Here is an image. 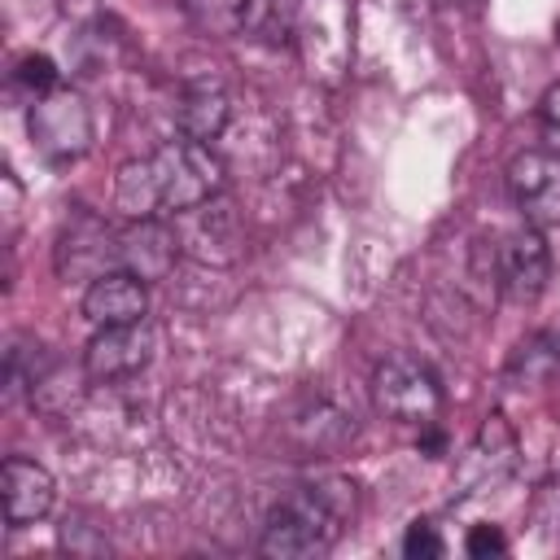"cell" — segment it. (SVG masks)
I'll return each instance as SVG.
<instances>
[{
  "label": "cell",
  "mask_w": 560,
  "mask_h": 560,
  "mask_svg": "<svg viewBox=\"0 0 560 560\" xmlns=\"http://www.w3.org/2000/svg\"><path fill=\"white\" fill-rule=\"evenodd\" d=\"M13 83H18L22 92H31V101H39V96H48L52 88H61L57 66H52V57H44V52H26V57H18V66H13Z\"/></svg>",
  "instance_id": "cell-18"
},
{
  "label": "cell",
  "mask_w": 560,
  "mask_h": 560,
  "mask_svg": "<svg viewBox=\"0 0 560 560\" xmlns=\"http://www.w3.org/2000/svg\"><path fill=\"white\" fill-rule=\"evenodd\" d=\"M179 236H175V223H166L162 214L153 219H131L122 232H118V267L140 276L144 284H158V280H171L175 262H179Z\"/></svg>",
  "instance_id": "cell-9"
},
{
  "label": "cell",
  "mask_w": 560,
  "mask_h": 560,
  "mask_svg": "<svg viewBox=\"0 0 560 560\" xmlns=\"http://www.w3.org/2000/svg\"><path fill=\"white\" fill-rule=\"evenodd\" d=\"M372 407L394 424L429 429L442 411V385L416 354H389L372 368Z\"/></svg>",
  "instance_id": "cell-3"
},
{
  "label": "cell",
  "mask_w": 560,
  "mask_h": 560,
  "mask_svg": "<svg viewBox=\"0 0 560 560\" xmlns=\"http://www.w3.org/2000/svg\"><path fill=\"white\" fill-rule=\"evenodd\" d=\"M490 262H494V276H499V289L529 306L542 289H547V276H551V249L542 241V228L534 223H521L512 228L494 249H490Z\"/></svg>",
  "instance_id": "cell-7"
},
{
  "label": "cell",
  "mask_w": 560,
  "mask_h": 560,
  "mask_svg": "<svg viewBox=\"0 0 560 560\" xmlns=\"http://www.w3.org/2000/svg\"><path fill=\"white\" fill-rule=\"evenodd\" d=\"M451 4H464V0H451Z\"/></svg>",
  "instance_id": "cell-22"
},
{
  "label": "cell",
  "mask_w": 560,
  "mask_h": 560,
  "mask_svg": "<svg viewBox=\"0 0 560 560\" xmlns=\"http://www.w3.org/2000/svg\"><path fill=\"white\" fill-rule=\"evenodd\" d=\"M512 464H516V433L508 429L503 416H486V424H481V433H477V442H472V451H468L464 477H468L472 486H481V481H503V477L512 472Z\"/></svg>",
  "instance_id": "cell-14"
},
{
  "label": "cell",
  "mask_w": 560,
  "mask_h": 560,
  "mask_svg": "<svg viewBox=\"0 0 560 560\" xmlns=\"http://www.w3.org/2000/svg\"><path fill=\"white\" fill-rule=\"evenodd\" d=\"M4 481V521L9 529H26L35 521H44L57 503V481L44 464L26 459V455H9L0 468Z\"/></svg>",
  "instance_id": "cell-11"
},
{
  "label": "cell",
  "mask_w": 560,
  "mask_h": 560,
  "mask_svg": "<svg viewBox=\"0 0 560 560\" xmlns=\"http://www.w3.org/2000/svg\"><path fill=\"white\" fill-rule=\"evenodd\" d=\"M232 118V101L219 83L210 79H197V83H184L179 96H175V127L188 136V140H214Z\"/></svg>",
  "instance_id": "cell-13"
},
{
  "label": "cell",
  "mask_w": 560,
  "mask_h": 560,
  "mask_svg": "<svg viewBox=\"0 0 560 560\" xmlns=\"http://www.w3.org/2000/svg\"><path fill=\"white\" fill-rule=\"evenodd\" d=\"M83 315L96 328H114V324H140L149 315V289L140 276L114 267L96 280H88L83 289Z\"/></svg>",
  "instance_id": "cell-12"
},
{
  "label": "cell",
  "mask_w": 560,
  "mask_h": 560,
  "mask_svg": "<svg viewBox=\"0 0 560 560\" xmlns=\"http://www.w3.org/2000/svg\"><path fill=\"white\" fill-rule=\"evenodd\" d=\"M508 192L525 223L560 228V153L525 149L508 162Z\"/></svg>",
  "instance_id": "cell-8"
},
{
  "label": "cell",
  "mask_w": 560,
  "mask_h": 560,
  "mask_svg": "<svg viewBox=\"0 0 560 560\" xmlns=\"http://www.w3.org/2000/svg\"><path fill=\"white\" fill-rule=\"evenodd\" d=\"M114 206L127 214V219H153L162 214L158 206V188H153V171H149V158H131L118 166V179H114Z\"/></svg>",
  "instance_id": "cell-15"
},
{
  "label": "cell",
  "mask_w": 560,
  "mask_h": 560,
  "mask_svg": "<svg viewBox=\"0 0 560 560\" xmlns=\"http://www.w3.org/2000/svg\"><path fill=\"white\" fill-rule=\"evenodd\" d=\"M26 131H31L35 149L61 166L92 149V109L74 88H52L48 96L31 101Z\"/></svg>",
  "instance_id": "cell-4"
},
{
  "label": "cell",
  "mask_w": 560,
  "mask_h": 560,
  "mask_svg": "<svg viewBox=\"0 0 560 560\" xmlns=\"http://www.w3.org/2000/svg\"><path fill=\"white\" fill-rule=\"evenodd\" d=\"M171 223H175L179 249L206 267H228L245 249V223L228 197H210L192 210H179V214H171Z\"/></svg>",
  "instance_id": "cell-5"
},
{
  "label": "cell",
  "mask_w": 560,
  "mask_h": 560,
  "mask_svg": "<svg viewBox=\"0 0 560 560\" xmlns=\"http://www.w3.org/2000/svg\"><path fill=\"white\" fill-rule=\"evenodd\" d=\"M184 18L210 35V39H232L245 31V13H249V0H179Z\"/></svg>",
  "instance_id": "cell-16"
},
{
  "label": "cell",
  "mask_w": 560,
  "mask_h": 560,
  "mask_svg": "<svg viewBox=\"0 0 560 560\" xmlns=\"http://www.w3.org/2000/svg\"><path fill=\"white\" fill-rule=\"evenodd\" d=\"M402 551H407L411 560H433V556H442V538H438V529H433L429 521H416V525H407V534H402Z\"/></svg>",
  "instance_id": "cell-19"
},
{
  "label": "cell",
  "mask_w": 560,
  "mask_h": 560,
  "mask_svg": "<svg viewBox=\"0 0 560 560\" xmlns=\"http://www.w3.org/2000/svg\"><path fill=\"white\" fill-rule=\"evenodd\" d=\"M149 171H153V188H158V206L162 214H179L192 210L210 197L223 192V162L210 153L206 140H166L149 153Z\"/></svg>",
  "instance_id": "cell-2"
},
{
  "label": "cell",
  "mask_w": 560,
  "mask_h": 560,
  "mask_svg": "<svg viewBox=\"0 0 560 560\" xmlns=\"http://www.w3.org/2000/svg\"><path fill=\"white\" fill-rule=\"evenodd\" d=\"M153 350H158V332L149 328V319L96 328L92 341L83 346V376L96 385L131 381L153 363Z\"/></svg>",
  "instance_id": "cell-6"
},
{
  "label": "cell",
  "mask_w": 560,
  "mask_h": 560,
  "mask_svg": "<svg viewBox=\"0 0 560 560\" xmlns=\"http://www.w3.org/2000/svg\"><path fill=\"white\" fill-rule=\"evenodd\" d=\"M538 122H542V140H547V149H556V153H560V83H551V88L542 92Z\"/></svg>",
  "instance_id": "cell-21"
},
{
  "label": "cell",
  "mask_w": 560,
  "mask_h": 560,
  "mask_svg": "<svg viewBox=\"0 0 560 560\" xmlns=\"http://www.w3.org/2000/svg\"><path fill=\"white\" fill-rule=\"evenodd\" d=\"M464 551L468 556H503L508 551V538L499 525H472L468 538H464Z\"/></svg>",
  "instance_id": "cell-20"
},
{
  "label": "cell",
  "mask_w": 560,
  "mask_h": 560,
  "mask_svg": "<svg viewBox=\"0 0 560 560\" xmlns=\"http://www.w3.org/2000/svg\"><path fill=\"white\" fill-rule=\"evenodd\" d=\"M241 35H254L262 44H289L298 35V4L293 0H249Z\"/></svg>",
  "instance_id": "cell-17"
},
{
  "label": "cell",
  "mask_w": 560,
  "mask_h": 560,
  "mask_svg": "<svg viewBox=\"0 0 560 560\" xmlns=\"http://www.w3.org/2000/svg\"><path fill=\"white\" fill-rule=\"evenodd\" d=\"M354 516V486L341 477H319L306 486H293L262 521V556L276 560H302V556H324L341 525Z\"/></svg>",
  "instance_id": "cell-1"
},
{
  "label": "cell",
  "mask_w": 560,
  "mask_h": 560,
  "mask_svg": "<svg viewBox=\"0 0 560 560\" xmlns=\"http://www.w3.org/2000/svg\"><path fill=\"white\" fill-rule=\"evenodd\" d=\"M118 267V232L96 214H74L57 241V271L66 280H96Z\"/></svg>",
  "instance_id": "cell-10"
}]
</instances>
